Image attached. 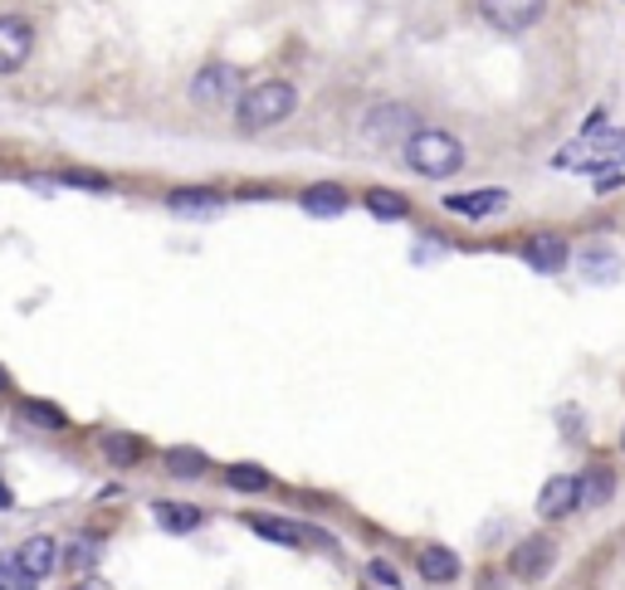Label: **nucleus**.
Listing matches in <instances>:
<instances>
[{"label":"nucleus","instance_id":"26","mask_svg":"<svg viewBox=\"0 0 625 590\" xmlns=\"http://www.w3.org/2000/svg\"><path fill=\"white\" fill-rule=\"evenodd\" d=\"M372 581H381V586H401V571H396L391 562H372Z\"/></svg>","mask_w":625,"mask_h":590},{"label":"nucleus","instance_id":"21","mask_svg":"<svg viewBox=\"0 0 625 590\" xmlns=\"http://www.w3.org/2000/svg\"><path fill=\"white\" fill-rule=\"evenodd\" d=\"M304 205L312 210V215H338V210L347 205V196H342L338 186H312V191L304 196Z\"/></svg>","mask_w":625,"mask_h":590},{"label":"nucleus","instance_id":"24","mask_svg":"<svg viewBox=\"0 0 625 590\" xmlns=\"http://www.w3.org/2000/svg\"><path fill=\"white\" fill-rule=\"evenodd\" d=\"M166 205L172 210H211V205H221V196L215 191H172Z\"/></svg>","mask_w":625,"mask_h":590},{"label":"nucleus","instance_id":"9","mask_svg":"<svg viewBox=\"0 0 625 590\" xmlns=\"http://www.w3.org/2000/svg\"><path fill=\"white\" fill-rule=\"evenodd\" d=\"M552 556H557V546L547 542V536H528V542L514 546V576H523V581H538V576L552 566Z\"/></svg>","mask_w":625,"mask_h":590},{"label":"nucleus","instance_id":"12","mask_svg":"<svg viewBox=\"0 0 625 590\" xmlns=\"http://www.w3.org/2000/svg\"><path fill=\"white\" fill-rule=\"evenodd\" d=\"M616 498V473L611 469H587L577 479V508H606Z\"/></svg>","mask_w":625,"mask_h":590},{"label":"nucleus","instance_id":"4","mask_svg":"<svg viewBox=\"0 0 625 590\" xmlns=\"http://www.w3.org/2000/svg\"><path fill=\"white\" fill-rule=\"evenodd\" d=\"M235 98H239L235 64H205L191 79V103H201V108H221V103H235Z\"/></svg>","mask_w":625,"mask_h":590},{"label":"nucleus","instance_id":"17","mask_svg":"<svg viewBox=\"0 0 625 590\" xmlns=\"http://www.w3.org/2000/svg\"><path fill=\"white\" fill-rule=\"evenodd\" d=\"M581 273H587L591 283H611L621 273V259L611 255V249H587V255H581Z\"/></svg>","mask_w":625,"mask_h":590},{"label":"nucleus","instance_id":"7","mask_svg":"<svg viewBox=\"0 0 625 590\" xmlns=\"http://www.w3.org/2000/svg\"><path fill=\"white\" fill-rule=\"evenodd\" d=\"M508 205V191L488 186V191H460V196H445V210L450 215H464V220H484V215H498Z\"/></svg>","mask_w":625,"mask_h":590},{"label":"nucleus","instance_id":"22","mask_svg":"<svg viewBox=\"0 0 625 590\" xmlns=\"http://www.w3.org/2000/svg\"><path fill=\"white\" fill-rule=\"evenodd\" d=\"M367 210L377 220H401L405 215V196H396V191H367Z\"/></svg>","mask_w":625,"mask_h":590},{"label":"nucleus","instance_id":"15","mask_svg":"<svg viewBox=\"0 0 625 590\" xmlns=\"http://www.w3.org/2000/svg\"><path fill=\"white\" fill-rule=\"evenodd\" d=\"M249 527H255L259 536H269V542H284V546H304L308 532L294 522H279V518H249Z\"/></svg>","mask_w":625,"mask_h":590},{"label":"nucleus","instance_id":"23","mask_svg":"<svg viewBox=\"0 0 625 590\" xmlns=\"http://www.w3.org/2000/svg\"><path fill=\"white\" fill-rule=\"evenodd\" d=\"M0 590H35V581H30V576L20 571L15 552H10V556H0Z\"/></svg>","mask_w":625,"mask_h":590},{"label":"nucleus","instance_id":"8","mask_svg":"<svg viewBox=\"0 0 625 590\" xmlns=\"http://www.w3.org/2000/svg\"><path fill=\"white\" fill-rule=\"evenodd\" d=\"M15 562H20V571H25L30 581H45V576L59 566V546H55V536H25V546L15 552Z\"/></svg>","mask_w":625,"mask_h":590},{"label":"nucleus","instance_id":"30","mask_svg":"<svg viewBox=\"0 0 625 590\" xmlns=\"http://www.w3.org/2000/svg\"><path fill=\"white\" fill-rule=\"evenodd\" d=\"M621 449H625V429H621Z\"/></svg>","mask_w":625,"mask_h":590},{"label":"nucleus","instance_id":"10","mask_svg":"<svg viewBox=\"0 0 625 590\" xmlns=\"http://www.w3.org/2000/svg\"><path fill=\"white\" fill-rule=\"evenodd\" d=\"M571 508H577V479L571 473H552L543 483V493H538V512L543 518H567Z\"/></svg>","mask_w":625,"mask_h":590},{"label":"nucleus","instance_id":"11","mask_svg":"<svg viewBox=\"0 0 625 590\" xmlns=\"http://www.w3.org/2000/svg\"><path fill=\"white\" fill-rule=\"evenodd\" d=\"M523 259L533 263L538 273H562L567 269V239H557V235H533L523 245Z\"/></svg>","mask_w":625,"mask_h":590},{"label":"nucleus","instance_id":"19","mask_svg":"<svg viewBox=\"0 0 625 590\" xmlns=\"http://www.w3.org/2000/svg\"><path fill=\"white\" fill-rule=\"evenodd\" d=\"M20 415L35 420L39 429H64L69 425V415L59 405H49V400H25V405H20Z\"/></svg>","mask_w":625,"mask_h":590},{"label":"nucleus","instance_id":"14","mask_svg":"<svg viewBox=\"0 0 625 590\" xmlns=\"http://www.w3.org/2000/svg\"><path fill=\"white\" fill-rule=\"evenodd\" d=\"M152 512H156V522H162L166 532H196V527H201V508H186V503H166V498H156V503H152Z\"/></svg>","mask_w":625,"mask_h":590},{"label":"nucleus","instance_id":"16","mask_svg":"<svg viewBox=\"0 0 625 590\" xmlns=\"http://www.w3.org/2000/svg\"><path fill=\"white\" fill-rule=\"evenodd\" d=\"M103 455L128 469V463H138L142 455H148V445H142L138 435H103Z\"/></svg>","mask_w":625,"mask_h":590},{"label":"nucleus","instance_id":"5","mask_svg":"<svg viewBox=\"0 0 625 590\" xmlns=\"http://www.w3.org/2000/svg\"><path fill=\"white\" fill-rule=\"evenodd\" d=\"M362 132H367V142H377V146L405 142V137L415 132V113L405 108V103H381V108H372V113H367Z\"/></svg>","mask_w":625,"mask_h":590},{"label":"nucleus","instance_id":"28","mask_svg":"<svg viewBox=\"0 0 625 590\" xmlns=\"http://www.w3.org/2000/svg\"><path fill=\"white\" fill-rule=\"evenodd\" d=\"M10 503H15V498H10V488H5V483H0V508H10Z\"/></svg>","mask_w":625,"mask_h":590},{"label":"nucleus","instance_id":"20","mask_svg":"<svg viewBox=\"0 0 625 590\" xmlns=\"http://www.w3.org/2000/svg\"><path fill=\"white\" fill-rule=\"evenodd\" d=\"M166 469H172L176 479H201L205 455H201V449H172V455H166Z\"/></svg>","mask_w":625,"mask_h":590},{"label":"nucleus","instance_id":"13","mask_svg":"<svg viewBox=\"0 0 625 590\" xmlns=\"http://www.w3.org/2000/svg\"><path fill=\"white\" fill-rule=\"evenodd\" d=\"M421 576L425 581H435V586L455 581V576H460V556H455L450 546H425L421 552Z\"/></svg>","mask_w":625,"mask_h":590},{"label":"nucleus","instance_id":"25","mask_svg":"<svg viewBox=\"0 0 625 590\" xmlns=\"http://www.w3.org/2000/svg\"><path fill=\"white\" fill-rule=\"evenodd\" d=\"M93 556H98V546H93V542H74L64 552V566H79V571H83V566H93Z\"/></svg>","mask_w":625,"mask_h":590},{"label":"nucleus","instance_id":"2","mask_svg":"<svg viewBox=\"0 0 625 590\" xmlns=\"http://www.w3.org/2000/svg\"><path fill=\"white\" fill-rule=\"evenodd\" d=\"M405 166H411L415 176L440 181V176H455L464 166V146H460V137H450L440 128H415L405 137Z\"/></svg>","mask_w":625,"mask_h":590},{"label":"nucleus","instance_id":"3","mask_svg":"<svg viewBox=\"0 0 625 590\" xmlns=\"http://www.w3.org/2000/svg\"><path fill=\"white\" fill-rule=\"evenodd\" d=\"M547 0H479V15H484V25H494L498 35H523V30H533L538 20H543Z\"/></svg>","mask_w":625,"mask_h":590},{"label":"nucleus","instance_id":"29","mask_svg":"<svg viewBox=\"0 0 625 590\" xmlns=\"http://www.w3.org/2000/svg\"><path fill=\"white\" fill-rule=\"evenodd\" d=\"M5 386H10V376H5V371H0V391H5Z\"/></svg>","mask_w":625,"mask_h":590},{"label":"nucleus","instance_id":"18","mask_svg":"<svg viewBox=\"0 0 625 590\" xmlns=\"http://www.w3.org/2000/svg\"><path fill=\"white\" fill-rule=\"evenodd\" d=\"M225 483L239 493H259V488H269V473L259 469V463H231V469H225Z\"/></svg>","mask_w":625,"mask_h":590},{"label":"nucleus","instance_id":"1","mask_svg":"<svg viewBox=\"0 0 625 590\" xmlns=\"http://www.w3.org/2000/svg\"><path fill=\"white\" fill-rule=\"evenodd\" d=\"M294 108H298V88H294V83L264 79V83H255V88H245L235 98V122L245 132H259V128H274V122H284Z\"/></svg>","mask_w":625,"mask_h":590},{"label":"nucleus","instance_id":"27","mask_svg":"<svg viewBox=\"0 0 625 590\" xmlns=\"http://www.w3.org/2000/svg\"><path fill=\"white\" fill-rule=\"evenodd\" d=\"M74 590H108V581H98V576H89V581H79Z\"/></svg>","mask_w":625,"mask_h":590},{"label":"nucleus","instance_id":"6","mask_svg":"<svg viewBox=\"0 0 625 590\" xmlns=\"http://www.w3.org/2000/svg\"><path fill=\"white\" fill-rule=\"evenodd\" d=\"M30 49H35V30H30V20L0 15V73L25 69Z\"/></svg>","mask_w":625,"mask_h":590}]
</instances>
